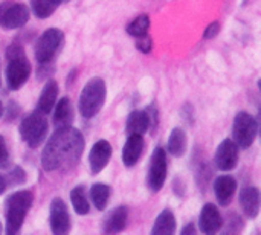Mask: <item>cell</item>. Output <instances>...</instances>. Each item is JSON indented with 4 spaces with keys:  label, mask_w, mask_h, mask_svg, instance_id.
Returning a JSON list of instances; mask_svg holds the SVG:
<instances>
[{
    "label": "cell",
    "mask_w": 261,
    "mask_h": 235,
    "mask_svg": "<svg viewBox=\"0 0 261 235\" xmlns=\"http://www.w3.org/2000/svg\"><path fill=\"white\" fill-rule=\"evenodd\" d=\"M223 225L220 211L217 210L216 205L213 203H206L202 211H200V217H199V228L200 232L205 235H213L220 231Z\"/></svg>",
    "instance_id": "obj_13"
},
{
    "label": "cell",
    "mask_w": 261,
    "mask_h": 235,
    "mask_svg": "<svg viewBox=\"0 0 261 235\" xmlns=\"http://www.w3.org/2000/svg\"><path fill=\"white\" fill-rule=\"evenodd\" d=\"M167 179V151L164 147H156L150 161L148 174H147V187L151 193H158L162 190Z\"/></svg>",
    "instance_id": "obj_8"
},
{
    "label": "cell",
    "mask_w": 261,
    "mask_h": 235,
    "mask_svg": "<svg viewBox=\"0 0 261 235\" xmlns=\"http://www.w3.org/2000/svg\"><path fill=\"white\" fill-rule=\"evenodd\" d=\"M128 220V210L127 206H118L112 210L102 222V232L104 234H119L125 229Z\"/></svg>",
    "instance_id": "obj_15"
},
{
    "label": "cell",
    "mask_w": 261,
    "mask_h": 235,
    "mask_svg": "<svg viewBox=\"0 0 261 235\" xmlns=\"http://www.w3.org/2000/svg\"><path fill=\"white\" fill-rule=\"evenodd\" d=\"M106 96H107V87L102 78L95 76L90 81H87L81 90L80 101H78V109L81 116L86 119L96 116L104 106Z\"/></svg>",
    "instance_id": "obj_3"
},
{
    "label": "cell",
    "mask_w": 261,
    "mask_h": 235,
    "mask_svg": "<svg viewBox=\"0 0 261 235\" xmlns=\"http://www.w3.org/2000/svg\"><path fill=\"white\" fill-rule=\"evenodd\" d=\"M0 84H2V78H0Z\"/></svg>",
    "instance_id": "obj_37"
},
{
    "label": "cell",
    "mask_w": 261,
    "mask_h": 235,
    "mask_svg": "<svg viewBox=\"0 0 261 235\" xmlns=\"http://www.w3.org/2000/svg\"><path fill=\"white\" fill-rule=\"evenodd\" d=\"M61 3H67V2H70V0H60Z\"/></svg>",
    "instance_id": "obj_35"
},
{
    "label": "cell",
    "mask_w": 261,
    "mask_h": 235,
    "mask_svg": "<svg viewBox=\"0 0 261 235\" xmlns=\"http://www.w3.org/2000/svg\"><path fill=\"white\" fill-rule=\"evenodd\" d=\"M167 148L174 158H180L185 154V151H187V135L180 127H176L171 130Z\"/></svg>",
    "instance_id": "obj_22"
},
{
    "label": "cell",
    "mask_w": 261,
    "mask_h": 235,
    "mask_svg": "<svg viewBox=\"0 0 261 235\" xmlns=\"http://www.w3.org/2000/svg\"><path fill=\"white\" fill-rule=\"evenodd\" d=\"M31 75V63L26 55H17L8 58L6 66V84L11 90H18Z\"/></svg>",
    "instance_id": "obj_9"
},
{
    "label": "cell",
    "mask_w": 261,
    "mask_h": 235,
    "mask_svg": "<svg viewBox=\"0 0 261 235\" xmlns=\"http://www.w3.org/2000/svg\"><path fill=\"white\" fill-rule=\"evenodd\" d=\"M110 158H112V145L109 144V141L101 139V141L95 142L93 147L90 148V153H89L90 173L99 174L107 167Z\"/></svg>",
    "instance_id": "obj_12"
},
{
    "label": "cell",
    "mask_w": 261,
    "mask_h": 235,
    "mask_svg": "<svg viewBox=\"0 0 261 235\" xmlns=\"http://www.w3.org/2000/svg\"><path fill=\"white\" fill-rule=\"evenodd\" d=\"M60 5V0H31V9L38 18L50 17Z\"/></svg>",
    "instance_id": "obj_25"
},
{
    "label": "cell",
    "mask_w": 261,
    "mask_h": 235,
    "mask_svg": "<svg viewBox=\"0 0 261 235\" xmlns=\"http://www.w3.org/2000/svg\"><path fill=\"white\" fill-rule=\"evenodd\" d=\"M197 232V229L194 228V225L193 223H190V225H187L184 229H182V232L180 234L182 235H193V234H196Z\"/></svg>",
    "instance_id": "obj_32"
},
{
    "label": "cell",
    "mask_w": 261,
    "mask_h": 235,
    "mask_svg": "<svg viewBox=\"0 0 261 235\" xmlns=\"http://www.w3.org/2000/svg\"><path fill=\"white\" fill-rule=\"evenodd\" d=\"M2 112H3V106H2V101H0V118H2Z\"/></svg>",
    "instance_id": "obj_34"
},
{
    "label": "cell",
    "mask_w": 261,
    "mask_h": 235,
    "mask_svg": "<svg viewBox=\"0 0 261 235\" xmlns=\"http://www.w3.org/2000/svg\"><path fill=\"white\" fill-rule=\"evenodd\" d=\"M9 162H11L9 150H8V145H6L5 138L0 135V168H8L9 167Z\"/></svg>",
    "instance_id": "obj_27"
},
{
    "label": "cell",
    "mask_w": 261,
    "mask_h": 235,
    "mask_svg": "<svg viewBox=\"0 0 261 235\" xmlns=\"http://www.w3.org/2000/svg\"><path fill=\"white\" fill-rule=\"evenodd\" d=\"M63 38H64L63 31H60L57 28H50L41 34V37L37 40L35 49H34L38 64H49L52 61V58L55 57L57 50L60 49V46L63 43Z\"/></svg>",
    "instance_id": "obj_7"
},
{
    "label": "cell",
    "mask_w": 261,
    "mask_h": 235,
    "mask_svg": "<svg viewBox=\"0 0 261 235\" xmlns=\"http://www.w3.org/2000/svg\"><path fill=\"white\" fill-rule=\"evenodd\" d=\"M144 138L142 135H128L124 148H122V162L125 167H135L139 161V158L142 156L144 151Z\"/></svg>",
    "instance_id": "obj_14"
},
{
    "label": "cell",
    "mask_w": 261,
    "mask_h": 235,
    "mask_svg": "<svg viewBox=\"0 0 261 235\" xmlns=\"http://www.w3.org/2000/svg\"><path fill=\"white\" fill-rule=\"evenodd\" d=\"M150 130V121H148V115L145 110H133L128 118H127V124H125V132L127 135H142L145 132Z\"/></svg>",
    "instance_id": "obj_20"
},
{
    "label": "cell",
    "mask_w": 261,
    "mask_h": 235,
    "mask_svg": "<svg viewBox=\"0 0 261 235\" xmlns=\"http://www.w3.org/2000/svg\"><path fill=\"white\" fill-rule=\"evenodd\" d=\"M29 6L21 2H3L0 5V28L6 31L23 28L29 21Z\"/></svg>",
    "instance_id": "obj_6"
},
{
    "label": "cell",
    "mask_w": 261,
    "mask_h": 235,
    "mask_svg": "<svg viewBox=\"0 0 261 235\" xmlns=\"http://www.w3.org/2000/svg\"><path fill=\"white\" fill-rule=\"evenodd\" d=\"M52 110H54L52 122H54L55 128H63V127H70L72 125V122H73V107H72V102H70V99L67 96L57 101Z\"/></svg>",
    "instance_id": "obj_19"
},
{
    "label": "cell",
    "mask_w": 261,
    "mask_h": 235,
    "mask_svg": "<svg viewBox=\"0 0 261 235\" xmlns=\"http://www.w3.org/2000/svg\"><path fill=\"white\" fill-rule=\"evenodd\" d=\"M219 32H220V23H219V21H213V23H210L208 28L205 29L203 38H206V40L214 38Z\"/></svg>",
    "instance_id": "obj_30"
},
{
    "label": "cell",
    "mask_w": 261,
    "mask_h": 235,
    "mask_svg": "<svg viewBox=\"0 0 261 235\" xmlns=\"http://www.w3.org/2000/svg\"><path fill=\"white\" fill-rule=\"evenodd\" d=\"M145 112H147V115H148L150 128H151V130H154V128L158 127V118H159V113H158V110H156V107H154V106L147 107V109H145Z\"/></svg>",
    "instance_id": "obj_31"
},
{
    "label": "cell",
    "mask_w": 261,
    "mask_h": 235,
    "mask_svg": "<svg viewBox=\"0 0 261 235\" xmlns=\"http://www.w3.org/2000/svg\"><path fill=\"white\" fill-rule=\"evenodd\" d=\"M216 167L220 171H231L239 164V145L232 139H225L216 151Z\"/></svg>",
    "instance_id": "obj_11"
},
{
    "label": "cell",
    "mask_w": 261,
    "mask_h": 235,
    "mask_svg": "<svg viewBox=\"0 0 261 235\" xmlns=\"http://www.w3.org/2000/svg\"><path fill=\"white\" fill-rule=\"evenodd\" d=\"M47 121L44 115L34 112L26 116L20 124V136L29 148H37L41 145L47 135Z\"/></svg>",
    "instance_id": "obj_4"
},
{
    "label": "cell",
    "mask_w": 261,
    "mask_h": 235,
    "mask_svg": "<svg viewBox=\"0 0 261 235\" xmlns=\"http://www.w3.org/2000/svg\"><path fill=\"white\" fill-rule=\"evenodd\" d=\"M49 223H50V231L55 235H66L70 231V216L66 203L60 197H55L50 202Z\"/></svg>",
    "instance_id": "obj_10"
},
{
    "label": "cell",
    "mask_w": 261,
    "mask_h": 235,
    "mask_svg": "<svg viewBox=\"0 0 261 235\" xmlns=\"http://www.w3.org/2000/svg\"><path fill=\"white\" fill-rule=\"evenodd\" d=\"M70 202L78 216H86L90 211V203L86 194V188L83 185H78L70 191Z\"/></svg>",
    "instance_id": "obj_24"
},
{
    "label": "cell",
    "mask_w": 261,
    "mask_h": 235,
    "mask_svg": "<svg viewBox=\"0 0 261 235\" xmlns=\"http://www.w3.org/2000/svg\"><path fill=\"white\" fill-rule=\"evenodd\" d=\"M240 206L249 219H255L260 213V191L257 187H245L239 194Z\"/></svg>",
    "instance_id": "obj_18"
},
{
    "label": "cell",
    "mask_w": 261,
    "mask_h": 235,
    "mask_svg": "<svg viewBox=\"0 0 261 235\" xmlns=\"http://www.w3.org/2000/svg\"><path fill=\"white\" fill-rule=\"evenodd\" d=\"M6 188H8V184H6V179H5L3 176H0V194H3Z\"/></svg>",
    "instance_id": "obj_33"
},
{
    "label": "cell",
    "mask_w": 261,
    "mask_h": 235,
    "mask_svg": "<svg viewBox=\"0 0 261 235\" xmlns=\"http://www.w3.org/2000/svg\"><path fill=\"white\" fill-rule=\"evenodd\" d=\"M237 191V180L232 176H220L214 180L216 199L222 206H228Z\"/></svg>",
    "instance_id": "obj_16"
},
{
    "label": "cell",
    "mask_w": 261,
    "mask_h": 235,
    "mask_svg": "<svg viewBox=\"0 0 261 235\" xmlns=\"http://www.w3.org/2000/svg\"><path fill=\"white\" fill-rule=\"evenodd\" d=\"M90 199L93 206L98 211H104L107 208L109 199H110V187L106 184H95L90 188Z\"/></svg>",
    "instance_id": "obj_23"
},
{
    "label": "cell",
    "mask_w": 261,
    "mask_h": 235,
    "mask_svg": "<svg viewBox=\"0 0 261 235\" xmlns=\"http://www.w3.org/2000/svg\"><path fill=\"white\" fill-rule=\"evenodd\" d=\"M84 150L83 133L76 128L63 127L55 128V133L49 138L44 150L41 151V165L44 171H69L72 170Z\"/></svg>",
    "instance_id": "obj_1"
},
{
    "label": "cell",
    "mask_w": 261,
    "mask_h": 235,
    "mask_svg": "<svg viewBox=\"0 0 261 235\" xmlns=\"http://www.w3.org/2000/svg\"><path fill=\"white\" fill-rule=\"evenodd\" d=\"M0 232H2V225H0Z\"/></svg>",
    "instance_id": "obj_36"
},
{
    "label": "cell",
    "mask_w": 261,
    "mask_h": 235,
    "mask_svg": "<svg viewBox=\"0 0 261 235\" xmlns=\"http://www.w3.org/2000/svg\"><path fill=\"white\" fill-rule=\"evenodd\" d=\"M258 133V122L257 119L248 112H239L234 116L232 124V141L239 145V148H249L252 147Z\"/></svg>",
    "instance_id": "obj_5"
},
{
    "label": "cell",
    "mask_w": 261,
    "mask_h": 235,
    "mask_svg": "<svg viewBox=\"0 0 261 235\" xmlns=\"http://www.w3.org/2000/svg\"><path fill=\"white\" fill-rule=\"evenodd\" d=\"M148 28H150V17L147 14H141L128 23L127 32L128 35L136 38V37H142L148 34Z\"/></svg>",
    "instance_id": "obj_26"
},
{
    "label": "cell",
    "mask_w": 261,
    "mask_h": 235,
    "mask_svg": "<svg viewBox=\"0 0 261 235\" xmlns=\"http://www.w3.org/2000/svg\"><path fill=\"white\" fill-rule=\"evenodd\" d=\"M8 179H9V182L12 185H15V184L18 185V184H23L26 180V174H24V171L20 167H14L12 171L8 174Z\"/></svg>",
    "instance_id": "obj_29"
},
{
    "label": "cell",
    "mask_w": 261,
    "mask_h": 235,
    "mask_svg": "<svg viewBox=\"0 0 261 235\" xmlns=\"http://www.w3.org/2000/svg\"><path fill=\"white\" fill-rule=\"evenodd\" d=\"M136 47L141 52H144V54L151 52V49H153V38L148 37L147 34L142 35V37H136Z\"/></svg>",
    "instance_id": "obj_28"
},
{
    "label": "cell",
    "mask_w": 261,
    "mask_h": 235,
    "mask_svg": "<svg viewBox=\"0 0 261 235\" xmlns=\"http://www.w3.org/2000/svg\"><path fill=\"white\" fill-rule=\"evenodd\" d=\"M34 196L28 190L17 191L11 194L5 202V211H6V234H17L28 216V211L32 206Z\"/></svg>",
    "instance_id": "obj_2"
},
{
    "label": "cell",
    "mask_w": 261,
    "mask_h": 235,
    "mask_svg": "<svg viewBox=\"0 0 261 235\" xmlns=\"http://www.w3.org/2000/svg\"><path fill=\"white\" fill-rule=\"evenodd\" d=\"M176 232V217L173 214V211L170 210H164L156 222H154V226L151 229V234L153 235H171Z\"/></svg>",
    "instance_id": "obj_21"
},
{
    "label": "cell",
    "mask_w": 261,
    "mask_h": 235,
    "mask_svg": "<svg viewBox=\"0 0 261 235\" xmlns=\"http://www.w3.org/2000/svg\"><path fill=\"white\" fill-rule=\"evenodd\" d=\"M57 96H58V84L54 78H49L38 96L37 101V109L35 112L41 113V115H49L57 102Z\"/></svg>",
    "instance_id": "obj_17"
}]
</instances>
